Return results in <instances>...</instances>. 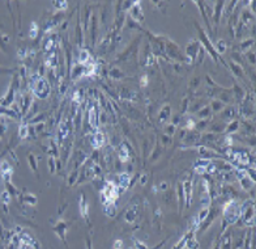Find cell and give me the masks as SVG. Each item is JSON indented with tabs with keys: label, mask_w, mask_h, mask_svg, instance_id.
I'll return each instance as SVG.
<instances>
[{
	"label": "cell",
	"mask_w": 256,
	"mask_h": 249,
	"mask_svg": "<svg viewBox=\"0 0 256 249\" xmlns=\"http://www.w3.org/2000/svg\"><path fill=\"white\" fill-rule=\"evenodd\" d=\"M223 216L229 224H233L239 218H242V206L238 203V201L233 199L226 203V206L223 208Z\"/></svg>",
	"instance_id": "1"
},
{
	"label": "cell",
	"mask_w": 256,
	"mask_h": 249,
	"mask_svg": "<svg viewBox=\"0 0 256 249\" xmlns=\"http://www.w3.org/2000/svg\"><path fill=\"white\" fill-rule=\"evenodd\" d=\"M31 88L33 92L38 99H46L50 94V85L46 79H42L39 76H34L33 81H31Z\"/></svg>",
	"instance_id": "2"
},
{
	"label": "cell",
	"mask_w": 256,
	"mask_h": 249,
	"mask_svg": "<svg viewBox=\"0 0 256 249\" xmlns=\"http://www.w3.org/2000/svg\"><path fill=\"white\" fill-rule=\"evenodd\" d=\"M119 188L118 185H115L112 181H107L105 189L102 190V194H101V201H102V205H106L109 202H114L118 197H119Z\"/></svg>",
	"instance_id": "3"
},
{
	"label": "cell",
	"mask_w": 256,
	"mask_h": 249,
	"mask_svg": "<svg viewBox=\"0 0 256 249\" xmlns=\"http://www.w3.org/2000/svg\"><path fill=\"white\" fill-rule=\"evenodd\" d=\"M17 249H37V246L33 239H30V236L22 235L21 239H20V245Z\"/></svg>",
	"instance_id": "4"
},
{
	"label": "cell",
	"mask_w": 256,
	"mask_h": 249,
	"mask_svg": "<svg viewBox=\"0 0 256 249\" xmlns=\"http://www.w3.org/2000/svg\"><path fill=\"white\" fill-rule=\"evenodd\" d=\"M0 172H1V177H3V180L8 181L9 178H11L12 173H13V169H12V167L8 164V161L4 160V161L1 163V165H0Z\"/></svg>",
	"instance_id": "5"
},
{
	"label": "cell",
	"mask_w": 256,
	"mask_h": 249,
	"mask_svg": "<svg viewBox=\"0 0 256 249\" xmlns=\"http://www.w3.org/2000/svg\"><path fill=\"white\" fill-rule=\"evenodd\" d=\"M90 142H92L93 148H101L102 146L105 144V135L102 134L101 131L95 132V134L92 137V139H90Z\"/></svg>",
	"instance_id": "6"
},
{
	"label": "cell",
	"mask_w": 256,
	"mask_h": 249,
	"mask_svg": "<svg viewBox=\"0 0 256 249\" xmlns=\"http://www.w3.org/2000/svg\"><path fill=\"white\" fill-rule=\"evenodd\" d=\"M129 182H131V177H129V175L128 173H122V175L119 176V183H118V188H119V190H125L129 186Z\"/></svg>",
	"instance_id": "7"
},
{
	"label": "cell",
	"mask_w": 256,
	"mask_h": 249,
	"mask_svg": "<svg viewBox=\"0 0 256 249\" xmlns=\"http://www.w3.org/2000/svg\"><path fill=\"white\" fill-rule=\"evenodd\" d=\"M103 206H105L103 211H105V214H106L107 216H114L115 215V212H116V206H115L114 202H109V203H106V205H103Z\"/></svg>",
	"instance_id": "8"
},
{
	"label": "cell",
	"mask_w": 256,
	"mask_h": 249,
	"mask_svg": "<svg viewBox=\"0 0 256 249\" xmlns=\"http://www.w3.org/2000/svg\"><path fill=\"white\" fill-rule=\"evenodd\" d=\"M133 9H132V16L135 17V20L137 21H141L142 20V13H141V8H140V1H136L133 4Z\"/></svg>",
	"instance_id": "9"
},
{
	"label": "cell",
	"mask_w": 256,
	"mask_h": 249,
	"mask_svg": "<svg viewBox=\"0 0 256 249\" xmlns=\"http://www.w3.org/2000/svg\"><path fill=\"white\" fill-rule=\"evenodd\" d=\"M89 123H90V126L93 127V129H97V112H95L94 108H92L89 112Z\"/></svg>",
	"instance_id": "10"
},
{
	"label": "cell",
	"mask_w": 256,
	"mask_h": 249,
	"mask_svg": "<svg viewBox=\"0 0 256 249\" xmlns=\"http://www.w3.org/2000/svg\"><path fill=\"white\" fill-rule=\"evenodd\" d=\"M89 60H90L89 51H88V50H81V52H80V55H79V62L82 64H88Z\"/></svg>",
	"instance_id": "11"
},
{
	"label": "cell",
	"mask_w": 256,
	"mask_h": 249,
	"mask_svg": "<svg viewBox=\"0 0 256 249\" xmlns=\"http://www.w3.org/2000/svg\"><path fill=\"white\" fill-rule=\"evenodd\" d=\"M119 159L122 163H125L128 159H129V155H128V150L124 144L120 146V151H119Z\"/></svg>",
	"instance_id": "12"
},
{
	"label": "cell",
	"mask_w": 256,
	"mask_h": 249,
	"mask_svg": "<svg viewBox=\"0 0 256 249\" xmlns=\"http://www.w3.org/2000/svg\"><path fill=\"white\" fill-rule=\"evenodd\" d=\"M37 36H38V25H37V22H31L30 24V37L37 38Z\"/></svg>",
	"instance_id": "13"
},
{
	"label": "cell",
	"mask_w": 256,
	"mask_h": 249,
	"mask_svg": "<svg viewBox=\"0 0 256 249\" xmlns=\"http://www.w3.org/2000/svg\"><path fill=\"white\" fill-rule=\"evenodd\" d=\"M185 248L187 249H199V243H197L195 239H190V240L185 243Z\"/></svg>",
	"instance_id": "14"
},
{
	"label": "cell",
	"mask_w": 256,
	"mask_h": 249,
	"mask_svg": "<svg viewBox=\"0 0 256 249\" xmlns=\"http://www.w3.org/2000/svg\"><path fill=\"white\" fill-rule=\"evenodd\" d=\"M80 208H81V215L84 216V218H86L88 216V207H86V203H85V199L81 197V199H80Z\"/></svg>",
	"instance_id": "15"
},
{
	"label": "cell",
	"mask_w": 256,
	"mask_h": 249,
	"mask_svg": "<svg viewBox=\"0 0 256 249\" xmlns=\"http://www.w3.org/2000/svg\"><path fill=\"white\" fill-rule=\"evenodd\" d=\"M184 188H185V194H187V206L191 202V183L190 182H184Z\"/></svg>",
	"instance_id": "16"
},
{
	"label": "cell",
	"mask_w": 256,
	"mask_h": 249,
	"mask_svg": "<svg viewBox=\"0 0 256 249\" xmlns=\"http://www.w3.org/2000/svg\"><path fill=\"white\" fill-rule=\"evenodd\" d=\"M27 137V126L25 123H22L20 126V138H26Z\"/></svg>",
	"instance_id": "17"
},
{
	"label": "cell",
	"mask_w": 256,
	"mask_h": 249,
	"mask_svg": "<svg viewBox=\"0 0 256 249\" xmlns=\"http://www.w3.org/2000/svg\"><path fill=\"white\" fill-rule=\"evenodd\" d=\"M1 201H3L5 205H8V203L11 202V195H9V193L7 192V190H4V192L1 193Z\"/></svg>",
	"instance_id": "18"
},
{
	"label": "cell",
	"mask_w": 256,
	"mask_h": 249,
	"mask_svg": "<svg viewBox=\"0 0 256 249\" xmlns=\"http://www.w3.org/2000/svg\"><path fill=\"white\" fill-rule=\"evenodd\" d=\"M56 63V58H55V55L54 54H51L50 57H47V59H46V64L49 67H52V64H55Z\"/></svg>",
	"instance_id": "19"
},
{
	"label": "cell",
	"mask_w": 256,
	"mask_h": 249,
	"mask_svg": "<svg viewBox=\"0 0 256 249\" xmlns=\"http://www.w3.org/2000/svg\"><path fill=\"white\" fill-rule=\"evenodd\" d=\"M135 216H136V212H135L133 210H129V211L127 212V216H125V219H127V222L132 223V222H133V219H135Z\"/></svg>",
	"instance_id": "20"
},
{
	"label": "cell",
	"mask_w": 256,
	"mask_h": 249,
	"mask_svg": "<svg viewBox=\"0 0 256 249\" xmlns=\"http://www.w3.org/2000/svg\"><path fill=\"white\" fill-rule=\"evenodd\" d=\"M208 212H209V210H208V208H203V211L199 214V216H197V218H199V220H200V223H201L203 220H204L205 218H207Z\"/></svg>",
	"instance_id": "21"
},
{
	"label": "cell",
	"mask_w": 256,
	"mask_h": 249,
	"mask_svg": "<svg viewBox=\"0 0 256 249\" xmlns=\"http://www.w3.org/2000/svg\"><path fill=\"white\" fill-rule=\"evenodd\" d=\"M217 49H218V51L220 52H223L225 51V49H226V45H225V42L223 41H220L217 43Z\"/></svg>",
	"instance_id": "22"
},
{
	"label": "cell",
	"mask_w": 256,
	"mask_h": 249,
	"mask_svg": "<svg viewBox=\"0 0 256 249\" xmlns=\"http://www.w3.org/2000/svg\"><path fill=\"white\" fill-rule=\"evenodd\" d=\"M54 4H55V6H57V7H60V9H66L67 6H68L67 1H55Z\"/></svg>",
	"instance_id": "23"
},
{
	"label": "cell",
	"mask_w": 256,
	"mask_h": 249,
	"mask_svg": "<svg viewBox=\"0 0 256 249\" xmlns=\"http://www.w3.org/2000/svg\"><path fill=\"white\" fill-rule=\"evenodd\" d=\"M195 172L199 173V175H204V173H205V167H204V165H199V167L196 165V168H195Z\"/></svg>",
	"instance_id": "24"
},
{
	"label": "cell",
	"mask_w": 256,
	"mask_h": 249,
	"mask_svg": "<svg viewBox=\"0 0 256 249\" xmlns=\"http://www.w3.org/2000/svg\"><path fill=\"white\" fill-rule=\"evenodd\" d=\"M114 249H123V240H116L114 243Z\"/></svg>",
	"instance_id": "25"
},
{
	"label": "cell",
	"mask_w": 256,
	"mask_h": 249,
	"mask_svg": "<svg viewBox=\"0 0 256 249\" xmlns=\"http://www.w3.org/2000/svg\"><path fill=\"white\" fill-rule=\"evenodd\" d=\"M52 45H54V41H52V39H49V41H47V43H46V46H44V50L50 51V50H51V47H52Z\"/></svg>",
	"instance_id": "26"
},
{
	"label": "cell",
	"mask_w": 256,
	"mask_h": 249,
	"mask_svg": "<svg viewBox=\"0 0 256 249\" xmlns=\"http://www.w3.org/2000/svg\"><path fill=\"white\" fill-rule=\"evenodd\" d=\"M140 84H141V87H146L148 85V76H142L141 77V83H140Z\"/></svg>",
	"instance_id": "27"
},
{
	"label": "cell",
	"mask_w": 256,
	"mask_h": 249,
	"mask_svg": "<svg viewBox=\"0 0 256 249\" xmlns=\"http://www.w3.org/2000/svg\"><path fill=\"white\" fill-rule=\"evenodd\" d=\"M73 101L76 102V104H79V102H80V93H79V92H75V96H73Z\"/></svg>",
	"instance_id": "28"
},
{
	"label": "cell",
	"mask_w": 256,
	"mask_h": 249,
	"mask_svg": "<svg viewBox=\"0 0 256 249\" xmlns=\"http://www.w3.org/2000/svg\"><path fill=\"white\" fill-rule=\"evenodd\" d=\"M214 169H216V168H214V165H212V164H210V167L205 168V172H210V173H212V172H214Z\"/></svg>",
	"instance_id": "29"
},
{
	"label": "cell",
	"mask_w": 256,
	"mask_h": 249,
	"mask_svg": "<svg viewBox=\"0 0 256 249\" xmlns=\"http://www.w3.org/2000/svg\"><path fill=\"white\" fill-rule=\"evenodd\" d=\"M25 55H26V51H25V50H20L18 51V58H25Z\"/></svg>",
	"instance_id": "30"
},
{
	"label": "cell",
	"mask_w": 256,
	"mask_h": 249,
	"mask_svg": "<svg viewBox=\"0 0 256 249\" xmlns=\"http://www.w3.org/2000/svg\"><path fill=\"white\" fill-rule=\"evenodd\" d=\"M187 126L190 127V129H194V127H195V123H194V121H192V119H190V121H188V125H187Z\"/></svg>",
	"instance_id": "31"
},
{
	"label": "cell",
	"mask_w": 256,
	"mask_h": 249,
	"mask_svg": "<svg viewBox=\"0 0 256 249\" xmlns=\"http://www.w3.org/2000/svg\"><path fill=\"white\" fill-rule=\"evenodd\" d=\"M161 189H162V190H166V189H167V183H166V182H162V183H161Z\"/></svg>",
	"instance_id": "32"
}]
</instances>
